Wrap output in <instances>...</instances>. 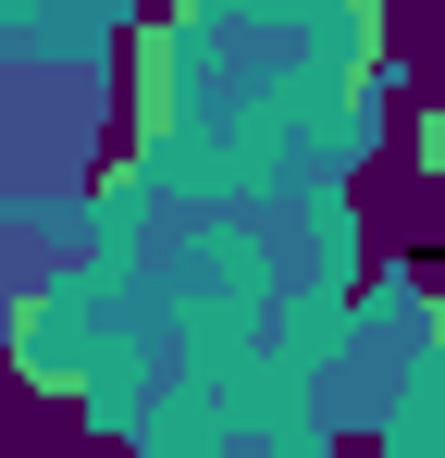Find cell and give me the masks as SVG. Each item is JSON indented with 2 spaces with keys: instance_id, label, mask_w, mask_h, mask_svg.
Here are the masks:
<instances>
[{
  "instance_id": "1",
  "label": "cell",
  "mask_w": 445,
  "mask_h": 458,
  "mask_svg": "<svg viewBox=\"0 0 445 458\" xmlns=\"http://www.w3.org/2000/svg\"><path fill=\"white\" fill-rule=\"evenodd\" d=\"M383 124V0H161L124 63V186H347Z\"/></svg>"
},
{
  "instance_id": "2",
  "label": "cell",
  "mask_w": 445,
  "mask_h": 458,
  "mask_svg": "<svg viewBox=\"0 0 445 458\" xmlns=\"http://www.w3.org/2000/svg\"><path fill=\"white\" fill-rule=\"evenodd\" d=\"M421 174L445 186V99H433V124H421Z\"/></svg>"
}]
</instances>
